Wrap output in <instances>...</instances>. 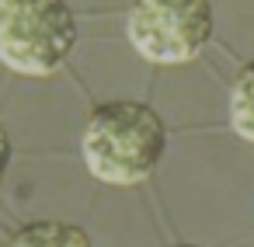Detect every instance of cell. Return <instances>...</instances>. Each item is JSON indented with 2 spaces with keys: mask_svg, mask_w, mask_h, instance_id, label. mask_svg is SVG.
I'll return each mask as SVG.
<instances>
[{
  "mask_svg": "<svg viewBox=\"0 0 254 247\" xmlns=\"http://www.w3.org/2000/svg\"><path fill=\"white\" fill-rule=\"evenodd\" d=\"M80 153L98 181L132 188L160 167L167 153V125L146 101H105L84 122Z\"/></svg>",
  "mask_w": 254,
  "mask_h": 247,
  "instance_id": "1",
  "label": "cell"
},
{
  "mask_svg": "<svg viewBox=\"0 0 254 247\" xmlns=\"http://www.w3.org/2000/svg\"><path fill=\"white\" fill-rule=\"evenodd\" d=\"M80 25L66 0H0V63L21 77L56 73L77 49Z\"/></svg>",
  "mask_w": 254,
  "mask_h": 247,
  "instance_id": "2",
  "label": "cell"
},
{
  "mask_svg": "<svg viewBox=\"0 0 254 247\" xmlns=\"http://www.w3.org/2000/svg\"><path fill=\"white\" fill-rule=\"evenodd\" d=\"M212 0H132L126 35L136 56L160 66L191 63L212 42Z\"/></svg>",
  "mask_w": 254,
  "mask_h": 247,
  "instance_id": "3",
  "label": "cell"
},
{
  "mask_svg": "<svg viewBox=\"0 0 254 247\" xmlns=\"http://www.w3.org/2000/svg\"><path fill=\"white\" fill-rule=\"evenodd\" d=\"M7 247H94L91 233L80 223L66 219H35L14 233Z\"/></svg>",
  "mask_w": 254,
  "mask_h": 247,
  "instance_id": "4",
  "label": "cell"
},
{
  "mask_svg": "<svg viewBox=\"0 0 254 247\" xmlns=\"http://www.w3.org/2000/svg\"><path fill=\"white\" fill-rule=\"evenodd\" d=\"M230 125L240 139L254 146V63L240 66L230 84Z\"/></svg>",
  "mask_w": 254,
  "mask_h": 247,
  "instance_id": "5",
  "label": "cell"
},
{
  "mask_svg": "<svg viewBox=\"0 0 254 247\" xmlns=\"http://www.w3.org/2000/svg\"><path fill=\"white\" fill-rule=\"evenodd\" d=\"M11 157H14V146H11V132H7V125H4V122H0V185H4V178H7Z\"/></svg>",
  "mask_w": 254,
  "mask_h": 247,
  "instance_id": "6",
  "label": "cell"
},
{
  "mask_svg": "<svg viewBox=\"0 0 254 247\" xmlns=\"http://www.w3.org/2000/svg\"><path fill=\"white\" fill-rule=\"evenodd\" d=\"M178 247H198V244H178Z\"/></svg>",
  "mask_w": 254,
  "mask_h": 247,
  "instance_id": "7",
  "label": "cell"
}]
</instances>
